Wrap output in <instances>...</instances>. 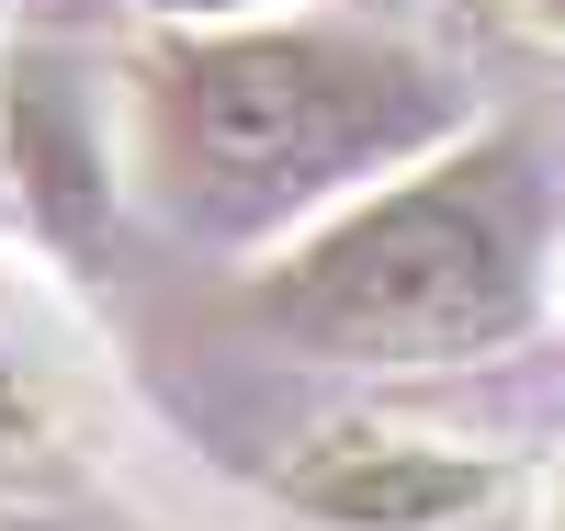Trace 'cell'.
I'll return each instance as SVG.
<instances>
[{
	"label": "cell",
	"mask_w": 565,
	"mask_h": 531,
	"mask_svg": "<svg viewBox=\"0 0 565 531\" xmlns=\"http://www.w3.org/2000/svg\"><path fill=\"white\" fill-rule=\"evenodd\" d=\"M430 57L351 23H193L136 57V170L204 237H260L441 148Z\"/></svg>",
	"instance_id": "1"
},
{
	"label": "cell",
	"mask_w": 565,
	"mask_h": 531,
	"mask_svg": "<svg viewBox=\"0 0 565 531\" xmlns=\"http://www.w3.org/2000/svg\"><path fill=\"white\" fill-rule=\"evenodd\" d=\"M249 317L340 362L498 351L532 317V170L509 148H476L351 192L249 283Z\"/></svg>",
	"instance_id": "2"
},
{
	"label": "cell",
	"mask_w": 565,
	"mask_h": 531,
	"mask_svg": "<svg viewBox=\"0 0 565 531\" xmlns=\"http://www.w3.org/2000/svg\"><path fill=\"white\" fill-rule=\"evenodd\" d=\"M295 498L340 531H430V520H463L487 498V464L407 453V442H328V464L295 475Z\"/></svg>",
	"instance_id": "3"
},
{
	"label": "cell",
	"mask_w": 565,
	"mask_h": 531,
	"mask_svg": "<svg viewBox=\"0 0 565 531\" xmlns=\"http://www.w3.org/2000/svg\"><path fill=\"white\" fill-rule=\"evenodd\" d=\"M45 442V418H34V384L12 373V362H0V464H12V453H34Z\"/></svg>",
	"instance_id": "4"
},
{
	"label": "cell",
	"mask_w": 565,
	"mask_h": 531,
	"mask_svg": "<svg viewBox=\"0 0 565 531\" xmlns=\"http://www.w3.org/2000/svg\"><path fill=\"white\" fill-rule=\"evenodd\" d=\"M498 12L521 23V34H543V45H565V0H498Z\"/></svg>",
	"instance_id": "5"
},
{
	"label": "cell",
	"mask_w": 565,
	"mask_h": 531,
	"mask_svg": "<svg viewBox=\"0 0 565 531\" xmlns=\"http://www.w3.org/2000/svg\"><path fill=\"white\" fill-rule=\"evenodd\" d=\"M159 12H238V0H159Z\"/></svg>",
	"instance_id": "6"
}]
</instances>
